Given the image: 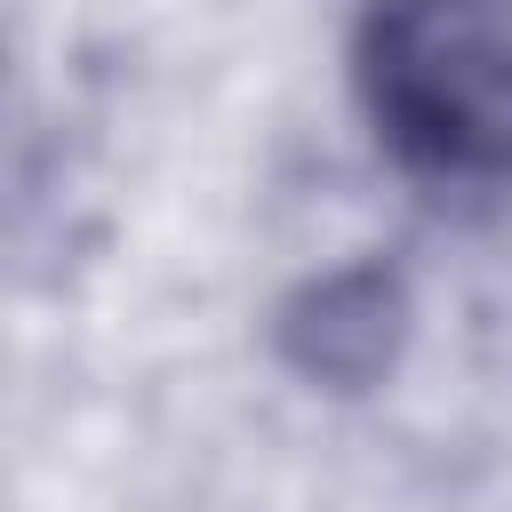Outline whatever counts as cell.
<instances>
[{
	"label": "cell",
	"instance_id": "obj_1",
	"mask_svg": "<svg viewBox=\"0 0 512 512\" xmlns=\"http://www.w3.org/2000/svg\"><path fill=\"white\" fill-rule=\"evenodd\" d=\"M352 88L408 176L512 192V0H368Z\"/></svg>",
	"mask_w": 512,
	"mask_h": 512
},
{
	"label": "cell",
	"instance_id": "obj_2",
	"mask_svg": "<svg viewBox=\"0 0 512 512\" xmlns=\"http://www.w3.org/2000/svg\"><path fill=\"white\" fill-rule=\"evenodd\" d=\"M400 344H408V288L384 264L320 272L312 288H296L280 304V352L312 384L360 392V384H376L400 360Z\"/></svg>",
	"mask_w": 512,
	"mask_h": 512
}]
</instances>
